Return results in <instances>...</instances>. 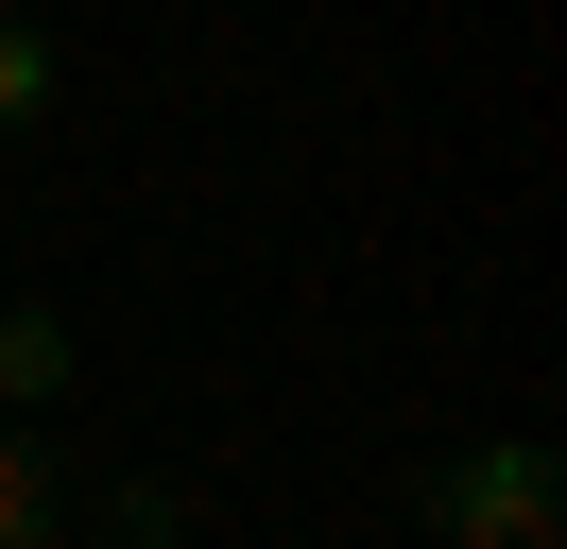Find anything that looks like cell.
<instances>
[{
	"instance_id": "277c9868",
	"label": "cell",
	"mask_w": 567,
	"mask_h": 549,
	"mask_svg": "<svg viewBox=\"0 0 567 549\" xmlns=\"http://www.w3.org/2000/svg\"><path fill=\"white\" fill-rule=\"evenodd\" d=\"M35 121H52V34L0 18V137H35Z\"/></svg>"
},
{
	"instance_id": "5b68a950",
	"label": "cell",
	"mask_w": 567,
	"mask_h": 549,
	"mask_svg": "<svg viewBox=\"0 0 567 549\" xmlns=\"http://www.w3.org/2000/svg\"><path fill=\"white\" fill-rule=\"evenodd\" d=\"M104 549H189V498H173V480H121V498H104Z\"/></svg>"
},
{
	"instance_id": "7a4b0ae2",
	"label": "cell",
	"mask_w": 567,
	"mask_h": 549,
	"mask_svg": "<svg viewBox=\"0 0 567 549\" xmlns=\"http://www.w3.org/2000/svg\"><path fill=\"white\" fill-rule=\"evenodd\" d=\"M86 377V343H70V309H0V412H52Z\"/></svg>"
},
{
	"instance_id": "3957f363",
	"label": "cell",
	"mask_w": 567,
	"mask_h": 549,
	"mask_svg": "<svg viewBox=\"0 0 567 549\" xmlns=\"http://www.w3.org/2000/svg\"><path fill=\"white\" fill-rule=\"evenodd\" d=\"M52 515H70V480H52V429L18 412L0 429V549H52Z\"/></svg>"
},
{
	"instance_id": "6da1fadb",
	"label": "cell",
	"mask_w": 567,
	"mask_h": 549,
	"mask_svg": "<svg viewBox=\"0 0 567 549\" xmlns=\"http://www.w3.org/2000/svg\"><path fill=\"white\" fill-rule=\"evenodd\" d=\"M413 515H430V549H550L567 532V480H550L533 429H498V446H447V464L413 480Z\"/></svg>"
}]
</instances>
